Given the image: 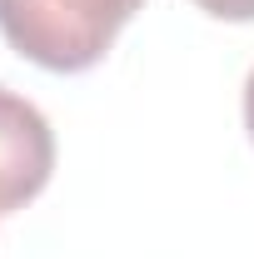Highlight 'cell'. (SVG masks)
<instances>
[{"mask_svg":"<svg viewBox=\"0 0 254 259\" xmlns=\"http://www.w3.org/2000/svg\"><path fill=\"white\" fill-rule=\"evenodd\" d=\"M145 0H0V35L40 70L80 75L105 60Z\"/></svg>","mask_w":254,"mask_h":259,"instance_id":"6da1fadb","label":"cell"},{"mask_svg":"<svg viewBox=\"0 0 254 259\" xmlns=\"http://www.w3.org/2000/svg\"><path fill=\"white\" fill-rule=\"evenodd\" d=\"M55 130L25 95L0 85V214L25 209L50 185Z\"/></svg>","mask_w":254,"mask_h":259,"instance_id":"7a4b0ae2","label":"cell"},{"mask_svg":"<svg viewBox=\"0 0 254 259\" xmlns=\"http://www.w3.org/2000/svg\"><path fill=\"white\" fill-rule=\"evenodd\" d=\"M215 20H254V0H194Z\"/></svg>","mask_w":254,"mask_h":259,"instance_id":"3957f363","label":"cell"},{"mask_svg":"<svg viewBox=\"0 0 254 259\" xmlns=\"http://www.w3.org/2000/svg\"><path fill=\"white\" fill-rule=\"evenodd\" d=\"M244 130H249V140H254V70H249V80H244Z\"/></svg>","mask_w":254,"mask_h":259,"instance_id":"277c9868","label":"cell"}]
</instances>
